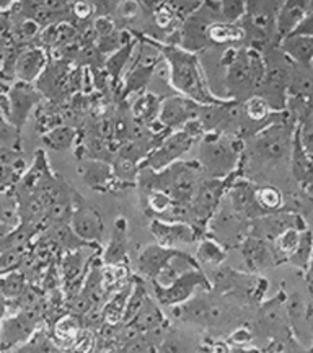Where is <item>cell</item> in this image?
Returning <instances> with one entry per match:
<instances>
[{
	"label": "cell",
	"instance_id": "1",
	"mask_svg": "<svg viewBox=\"0 0 313 353\" xmlns=\"http://www.w3.org/2000/svg\"><path fill=\"white\" fill-rule=\"evenodd\" d=\"M171 64V83L180 92L186 94L197 101H213V95L207 92L204 77L199 64L193 54L184 51L169 50L166 52Z\"/></svg>",
	"mask_w": 313,
	"mask_h": 353
},
{
	"label": "cell",
	"instance_id": "2",
	"mask_svg": "<svg viewBox=\"0 0 313 353\" xmlns=\"http://www.w3.org/2000/svg\"><path fill=\"white\" fill-rule=\"evenodd\" d=\"M41 314L39 307H21V311L15 312L10 317H3L2 325H0V348H15L20 343H25L32 337Z\"/></svg>",
	"mask_w": 313,
	"mask_h": 353
},
{
	"label": "cell",
	"instance_id": "3",
	"mask_svg": "<svg viewBox=\"0 0 313 353\" xmlns=\"http://www.w3.org/2000/svg\"><path fill=\"white\" fill-rule=\"evenodd\" d=\"M196 286L209 288V281L206 280V276L202 275L199 268L186 272L169 286H160L153 283V290H155L158 301L166 304V306H178V304L186 303L193 296Z\"/></svg>",
	"mask_w": 313,
	"mask_h": 353
},
{
	"label": "cell",
	"instance_id": "4",
	"mask_svg": "<svg viewBox=\"0 0 313 353\" xmlns=\"http://www.w3.org/2000/svg\"><path fill=\"white\" fill-rule=\"evenodd\" d=\"M70 228L76 232L78 239L83 241H100L103 236V221L95 210L87 206H78L72 211Z\"/></svg>",
	"mask_w": 313,
	"mask_h": 353
},
{
	"label": "cell",
	"instance_id": "5",
	"mask_svg": "<svg viewBox=\"0 0 313 353\" xmlns=\"http://www.w3.org/2000/svg\"><path fill=\"white\" fill-rule=\"evenodd\" d=\"M151 231L158 244L165 247H175L178 244H189L195 242L196 232L189 224L183 223H163V221H153Z\"/></svg>",
	"mask_w": 313,
	"mask_h": 353
},
{
	"label": "cell",
	"instance_id": "6",
	"mask_svg": "<svg viewBox=\"0 0 313 353\" xmlns=\"http://www.w3.org/2000/svg\"><path fill=\"white\" fill-rule=\"evenodd\" d=\"M201 161L204 162L206 169L213 172V175L219 176L232 169L233 162H235V154L228 148V144L214 143V141L207 139L202 144Z\"/></svg>",
	"mask_w": 313,
	"mask_h": 353
},
{
	"label": "cell",
	"instance_id": "7",
	"mask_svg": "<svg viewBox=\"0 0 313 353\" xmlns=\"http://www.w3.org/2000/svg\"><path fill=\"white\" fill-rule=\"evenodd\" d=\"M39 100V95L28 85V82L20 81L15 87L12 88L10 94V113L13 117V121L17 125L25 123L26 117H28L34 103Z\"/></svg>",
	"mask_w": 313,
	"mask_h": 353
},
{
	"label": "cell",
	"instance_id": "8",
	"mask_svg": "<svg viewBox=\"0 0 313 353\" xmlns=\"http://www.w3.org/2000/svg\"><path fill=\"white\" fill-rule=\"evenodd\" d=\"M176 254L173 247H165L162 244L149 245L144 252L139 255V268L144 275L155 278L166 262Z\"/></svg>",
	"mask_w": 313,
	"mask_h": 353
},
{
	"label": "cell",
	"instance_id": "9",
	"mask_svg": "<svg viewBox=\"0 0 313 353\" xmlns=\"http://www.w3.org/2000/svg\"><path fill=\"white\" fill-rule=\"evenodd\" d=\"M191 145V134L188 131L175 134L173 138L169 139L162 149L153 154L149 161L153 169H162V167L169 165L171 161H175L176 157L182 156L183 152H186V149Z\"/></svg>",
	"mask_w": 313,
	"mask_h": 353
},
{
	"label": "cell",
	"instance_id": "10",
	"mask_svg": "<svg viewBox=\"0 0 313 353\" xmlns=\"http://www.w3.org/2000/svg\"><path fill=\"white\" fill-rule=\"evenodd\" d=\"M195 112L196 105H193L191 101L183 99H170L163 105L160 120L163 121V125L175 128L183 125V123H188Z\"/></svg>",
	"mask_w": 313,
	"mask_h": 353
},
{
	"label": "cell",
	"instance_id": "11",
	"mask_svg": "<svg viewBox=\"0 0 313 353\" xmlns=\"http://www.w3.org/2000/svg\"><path fill=\"white\" fill-rule=\"evenodd\" d=\"M46 65V57L41 50H28L21 52L15 63V74L20 81L32 82L36 79Z\"/></svg>",
	"mask_w": 313,
	"mask_h": 353
},
{
	"label": "cell",
	"instance_id": "12",
	"mask_svg": "<svg viewBox=\"0 0 313 353\" xmlns=\"http://www.w3.org/2000/svg\"><path fill=\"white\" fill-rule=\"evenodd\" d=\"M232 206H233V211H237L238 214H245V216H253V214H258L259 211H263L259 208L257 201V192L251 190L248 185H238L237 188H233Z\"/></svg>",
	"mask_w": 313,
	"mask_h": 353
},
{
	"label": "cell",
	"instance_id": "13",
	"mask_svg": "<svg viewBox=\"0 0 313 353\" xmlns=\"http://www.w3.org/2000/svg\"><path fill=\"white\" fill-rule=\"evenodd\" d=\"M126 223L125 219H116V226H114V234L111 237V242H109L107 249V263L116 265L125 259L126 255Z\"/></svg>",
	"mask_w": 313,
	"mask_h": 353
},
{
	"label": "cell",
	"instance_id": "14",
	"mask_svg": "<svg viewBox=\"0 0 313 353\" xmlns=\"http://www.w3.org/2000/svg\"><path fill=\"white\" fill-rule=\"evenodd\" d=\"M26 290L25 276L19 272H8L0 276V294L7 299V303L17 301Z\"/></svg>",
	"mask_w": 313,
	"mask_h": 353
},
{
	"label": "cell",
	"instance_id": "15",
	"mask_svg": "<svg viewBox=\"0 0 313 353\" xmlns=\"http://www.w3.org/2000/svg\"><path fill=\"white\" fill-rule=\"evenodd\" d=\"M162 312L158 311V307L151 299H145L142 307L134 317L138 329H157L162 324Z\"/></svg>",
	"mask_w": 313,
	"mask_h": 353
},
{
	"label": "cell",
	"instance_id": "16",
	"mask_svg": "<svg viewBox=\"0 0 313 353\" xmlns=\"http://www.w3.org/2000/svg\"><path fill=\"white\" fill-rule=\"evenodd\" d=\"M224 259H226V250H224L215 241L204 239L199 244V249H197V260H199V262L219 265L224 262Z\"/></svg>",
	"mask_w": 313,
	"mask_h": 353
},
{
	"label": "cell",
	"instance_id": "17",
	"mask_svg": "<svg viewBox=\"0 0 313 353\" xmlns=\"http://www.w3.org/2000/svg\"><path fill=\"white\" fill-rule=\"evenodd\" d=\"M43 139L50 148L63 151V149H69L70 144H72L74 131L69 130V128H54V130L47 131Z\"/></svg>",
	"mask_w": 313,
	"mask_h": 353
},
{
	"label": "cell",
	"instance_id": "18",
	"mask_svg": "<svg viewBox=\"0 0 313 353\" xmlns=\"http://www.w3.org/2000/svg\"><path fill=\"white\" fill-rule=\"evenodd\" d=\"M19 210L13 196L0 193V224H6L8 228H15L19 224Z\"/></svg>",
	"mask_w": 313,
	"mask_h": 353
},
{
	"label": "cell",
	"instance_id": "19",
	"mask_svg": "<svg viewBox=\"0 0 313 353\" xmlns=\"http://www.w3.org/2000/svg\"><path fill=\"white\" fill-rule=\"evenodd\" d=\"M244 255L246 263H250L251 267H259L268 260V250L264 247L263 242L259 241H246V244L244 247Z\"/></svg>",
	"mask_w": 313,
	"mask_h": 353
},
{
	"label": "cell",
	"instance_id": "20",
	"mask_svg": "<svg viewBox=\"0 0 313 353\" xmlns=\"http://www.w3.org/2000/svg\"><path fill=\"white\" fill-rule=\"evenodd\" d=\"M257 201L264 211H274L282 205V196L276 188L264 187L257 190Z\"/></svg>",
	"mask_w": 313,
	"mask_h": 353
},
{
	"label": "cell",
	"instance_id": "21",
	"mask_svg": "<svg viewBox=\"0 0 313 353\" xmlns=\"http://www.w3.org/2000/svg\"><path fill=\"white\" fill-rule=\"evenodd\" d=\"M312 247H313L312 234L310 232L302 234L297 249H295L294 254L290 255V262L299 265V267H305L308 260L312 257Z\"/></svg>",
	"mask_w": 313,
	"mask_h": 353
},
{
	"label": "cell",
	"instance_id": "22",
	"mask_svg": "<svg viewBox=\"0 0 313 353\" xmlns=\"http://www.w3.org/2000/svg\"><path fill=\"white\" fill-rule=\"evenodd\" d=\"M299 242H301V234H299L295 229H284V232L281 236H277L276 244L277 250L285 255H292L294 250L297 249Z\"/></svg>",
	"mask_w": 313,
	"mask_h": 353
},
{
	"label": "cell",
	"instance_id": "23",
	"mask_svg": "<svg viewBox=\"0 0 313 353\" xmlns=\"http://www.w3.org/2000/svg\"><path fill=\"white\" fill-rule=\"evenodd\" d=\"M285 48H288L290 54L294 57H297L299 61H308L313 54V43L308 41L305 38H301V41H292L289 44H285Z\"/></svg>",
	"mask_w": 313,
	"mask_h": 353
},
{
	"label": "cell",
	"instance_id": "24",
	"mask_svg": "<svg viewBox=\"0 0 313 353\" xmlns=\"http://www.w3.org/2000/svg\"><path fill=\"white\" fill-rule=\"evenodd\" d=\"M21 262V255L19 250H6V252L0 254V273H8L13 272L19 267Z\"/></svg>",
	"mask_w": 313,
	"mask_h": 353
},
{
	"label": "cell",
	"instance_id": "25",
	"mask_svg": "<svg viewBox=\"0 0 313 353\" xmlns=\"http://www.w3.org/2000/svg\"><path fill=\"white\" fill-rule=\"evenodd\" d=\"M157 100H155V97L153 95H151V94H147L145 97H142V99H140L138 103H136V107H134V113H136V117H151V114H153L157 112Z\"/></svg>",
	"mask_w": 313,
	"mask_h": 353
},
{
	"label": "cell",
	"instance_id": "26",
	"mask_svg": "<svg viewBox=\"0 0 313 353\" xmlns=\"http://www.w3.org/2000/svg\"><path fill=\"white\" fill-rule=\"evenodd\" d=\"M209 34L211 38L215 39V41H232V39L240 38L241 32H238L237 28H230V26L217 25L211 30Z\"/></svg>",
	"mask_w": 313,
	"mask_h": 353
},
{
	"label": "cell",
	"instance_id": "27",
	"mask_svg": "<svg viewBox=\"0 0 313 353\" xmlns=\"http://www.w3.org/2000/svg\"><path fill=\"white\" fill-rule=\"evenodd\" d=\"M50 339L44 332H39V330H34L32 337L25 342L23 348H28V350H51L52 345H50Z\"/></svg>",
	"mask_w": 313,
	"mask_h": 353
},
{
	"label": "cell",
	"instance_id": "28",
	"mask_svg": "<svg viewBox=\"0 0 313 353\" xmlns=\"http://www.w3.org/2000/svg\"><path fill=\"white\" fill-rule=\"evenodd\" d=\"M78 332V324L76 322V319L74 317H64L63 321L57 324L56 327V334L57 337L61 339H70V337H76Z\"/></svg>",
	"mask_w": 313,
	"mask_h": 353
},
{
	"label": "cell",
	"instance_id": "29",
	"mask_svg": "<svg viewBox=\"0 0 313 353\" xmlns=\"http://www.w3.org/2000/svg\"><path fill=\"white\" fill-rule=\"evenodd\" d=\"M244 0H222V12L228 20H237L244 13Z\"/></svg>",
	"mask_w": 313,
	"mask_h": 353
},
{
	"label": "cell",
	"instance_id": "30",
	"mask_svg": "<svg viewBox=\"0 0 313 353\" xmlns=\"http://www.w3.org/2000/svg\"><path fill=\"white\" fill-rule=\"evenodd\" d=\"M108 176H109L108 169L103 170V167H100V169H91L90 167V169L85 172V182L90 185V187H100V185L107 182Z\"/></svg>",
	"mask_w": 313,
	"mask_h": 353
},
{
	"label": "cell",
	"instance_id": "31",
	"mask_svg": "<svg viewBox=\"0 0 313 353\" xmlns=\"http://www.w3.org/2000/svg\"><path fill=\"white\" fill-rule=\"evenodd\" d=\"M248 114L253 120H263L266 117V103L261 99H251L248 103Z\"/></svg>",
	"mask_w": 313,
	"mask_h": 353
},
{
	"label": "cell",
	"instance_id": "32",
	"mask_svg": "<svg viewBox=\"0 0 313 353\" xmlns=\"http://www.w3.org/2000/svg\"><path fill=\"white\" fill-rule=\"evenodd\" d=\"M7 311H8V304H7V299L3 298L2 294H0V325H2V321H3V317H6Z\"/></svg>",
	"mask_w": 313,
	"mask_h": 353
},
{
	"label": "cell",
	"instance_id": "33",
	"mask_svg": "<svg viewBox=\"0 0 313 353\" xmlns=\"http://www.w3.org/2000/svg\"><path fill=\"white\" fill-rule=\"evenodd\" d=\"M12 2L13 0H0V8H7Z\"/></svg>",
	"mask_w": 313,
	"mask_h": 353
}]
</instances>
